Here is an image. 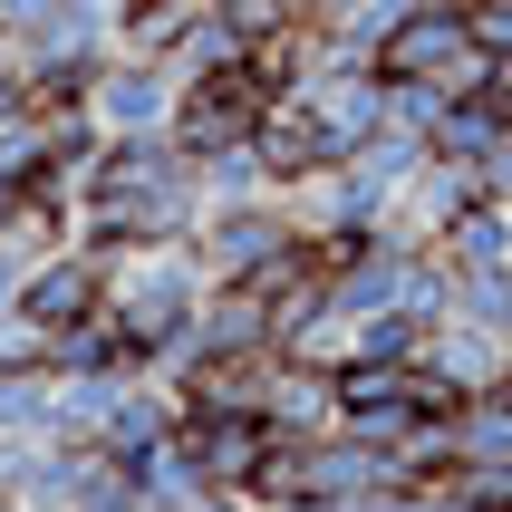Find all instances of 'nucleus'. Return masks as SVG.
Returning a JSON list of instances; mask_svg holds the SVG:
<instances>
[{"mask_svg":"<svg viewBox=\"0 0 512 512\" xmlns=\"http://www.w3.org/2000/svg\"><path fill=\"white\" fill-rule=\"evenodd\" d=\"M174 97H184V78H174L165 58H126L116 49L87 107L107 116V136H145V126H174Z\"/></svg>","mask_w":512,"mask_h":512,"instance_id":"2","label":"nucleus"},{"mask_svg":"<svg viewBox=\"0 0 512 512\" xmlns=\"http://www.w3.org/2000/svg\"><path fill=\"white\" fill-rule=\"evenodd\" d=\"M281 252H290V213H281V194L203 203V223H194V261L213 271V281H252L261 261H281Z\"/></svg>","mask_w":512,"mask_h":512,"instance_id":"1","label":"nucleus"},{"mask_svg":"<svg viewBox=\"0 0 512 512\" xmlns=\"http://www.w3.org/2000/svg\"><path fill=\"white\" fill-rule=\"evenodd\" d=\"M435 252L455 261V271H503L512 261V194H474L455 223L435 232Z\"/></svg>","mask_w":512,"mask_h":512,"instance_id":"3","label":"nucleus"},{"mask_svg":"<svg viewBox=\"0 0 512 512\" xmlns=\"http://www.w3.org/2000/svg\"><path fill=\"white\" fill-rule=\"evenodd\" d=\"M78 512H155V493H145V474L136 464H97V474H87V493H78Z\"/></svg>","mask_w":512,"mask_h":512,"instance_id":"4","label":"nucleus"}]
</instances>
